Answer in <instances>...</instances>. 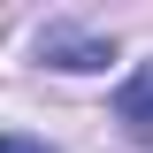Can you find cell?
<instances>
[{"label":"cell","mask_w":153,"mask_h":153,"mask_svg":"<svg viewBox=\"0 0 153 153\" xmlns=\"http://www.w3.org/2000/svg\"><path fill=\"white\" fill-rule=\"evenodd\" d=\"M31 54L46 61V69H69V76H84V69H107V61H115V38L84 31V23H38Z\"/></svg>","instance_id":"6da1fadb"},{"label":"cell","mask_w":153,"mask_h":153,"mask_svg":"<svg viewBox=\"0 0 153 153\" xmlns=\"http://www.w3.org/2000/svg\"><path fill=\"white\" fill-rule=\"evenodd\" d=\"M0 153H54L46 138H23V130H0Z\"/></svg>","instance_id":"3957f363"},{"label":"cell","mask_w":153,"mask_h":153,"mask_svg":"<svg viewBox=\"0 0 153 153\" xmlns=\"http://www.w3.org/2000/svg\"><path fill=\"white\" fill-rule=\"evenodd\" d=\"M115 123H123L138 146H153V61L123 76V92H115Z\"/></svg>","instance_id":"7a4b0ae2"}]
</instances>
